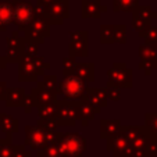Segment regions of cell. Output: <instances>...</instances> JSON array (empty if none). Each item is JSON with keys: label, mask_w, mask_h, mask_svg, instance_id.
I'll list each match as a JSON object with an SVG mask.
<instances>
[{"label": "cell", "mask_w": 157, "mask_h": 157, "mask_svg": "<svg viewBox=\"0 0 157 157\" xmlns=\"http://www.w3.org/2000/svg\"><path fill=\"white\" fill-rule=\"evenodd\" d=\"M53 98H54V92L49 90V89L46 88L42 82H39L38 86L33 88V90H32L33 104H38L39 107L43 106V104L52 103V101H53Z\"/></svg>", "instance_id": "cell-12"}, {"label": "cell", "mask_w": 157, "mask_h": 157, "mask_svg": "<svg viewBox=\"0 0 157 157\" xmlns=\"http://www.w3.org/2000/svg\"><path fill=\"white\" fill-rule=\"evenodd\" d=\"M4 92H6V85H4V82H0V98L3 96Z\"/></svg>", "instance_id": "cell-34"}, {"label": "cell", "mask_w": 157, "mask_h": 157, "mask_svg": "<svg viewBox=\"0 0 157 157\" xmlns=\"http://www.w3.org/2000/svg\"><path fill=\"white\" fill-rule=\"evenodd\" d=\"M42 83H43V85L46 86L49 90H52V92H54V93H56V88H59V86H60V83L57 82L56 77H53V75H50V77H46Z\"/></svg>", "instance_id": "cell-30"}, {"label": "cell", "mask_w": 157, "mask_h": 157, "mask_svg": "<svg viewBox=\"0 0 157 157\" xmlns=\"http://www.w3.org/2000/svg\"><path fill=\"white\" fill-rule=\"evenodd\" d=\"M59 145L61 146L63 151L67 156L81 157L82 151L85 150L86 140L81 135L72 132V133H61L59 138Z\"/></svg>", "instance_id": "cell-2"}, {"label": "cell", "mask_w": 157, "mask_h": 157, "mask_svg": "<svg viewBox=\"0 0 157 157\" xmlns=\"http://www.w3.org/2000/svg\"><path fill=\"white\" fill-rule=\"evenodd\" d=\"M82 99L98 111L101 106L106 104L107 92L106 90H101L100 88H93L90 90H85L82 95Z\"/></svg>", "instance_id": "cell-10"}, {"label": "cell", "mask_w": 157, "mask_h": 157, "mask_svg": "<svg viewBox=\"0 0 157 157\" xmlns=\"http://www.w3.org/2000/svg\"><path fill=\"white\" fill-rule=\"evenodd\" d=\"M139 67L143 70H146V74L150 72V70L157 68V59H143L140 60Z\"/></svg>", "instance_id": "cell-29"}, {"label": "cell", "mask_w": 157, "mask_h": 157, "mask_svg": "<svg viewBox=\"0 0 157 157\" xmlns=\"http://www.w3.org/2000/svg\"><path fill=\"white\" fill-rule=\"evenodd\" d=\"M61 90L65 95V98L68 99H75L79 98L85 92V83L83 81H81L79 78L74 77V75H65L64 81L61 85Z\"/></svg>", "instance_id": "cell-6"}, {"label": "cell", "mask_w": 157, "mask_h": 157, "mask_svg": "<svg viewBox=\"0 0 157 157\" xmlns=\"http://www.w3.org/2000/svg\"><path fill=\"white\" fill-rule=\"evenodd\" d=\"M118 128H120L118 120H103L100 124L101 136L107 138V136H111V135H116Z\"/></svg>", "instance_id": "cell-17"}, {"label": "cell", "mask_w": 157, "mask_h": 157, "mask_svg": "<svg viewBox=\"0 0 157 157\" xmlns=\"http://www.w3.org/2000/svg\"><path fill=\"white\" fill-rule=\"evenodd\" d=\"M44 68H49V64L44 63L42 57H28L24 56L20 63V79L21 81H32L36 79L38 75Z\"/></svg>", "instance_id": "cell-1"}, {"label": "cell", "mask_w": 157, "mask_h": 157, "mask_svg": "<svg viewBox=\"0 0 157 157\" xmlns=\"http://www.w3.org/2000/svg\"><path fill=\"white\" fill-rule=\"evenodd\" d=\"M138 0H116L114 2V9L116 10H133L136 7Z\"/></svg>", "instance_id": "cell-26"}, {"label": "cell", "mask_w": 157, "mask_h": 157, "mask_svg": "<svg viewBox=\"0 0 157 157\" xmlns=\"http://www.w3.org/2000/svg\"><path fill=\"white\" fill-rule=\"evenodd\" d=\"M49 18L46 15H36L29 24L27 31V39L31 42H38L43 40L44 36L49 35Z\"/></svg>", "instance_id": "cell-4"}, {"label": "cell", "mask_w": 157, "mask_h": 157, "mask_svg": "<svg viewBox=\"0 0 157 157\" xmlns=\"http://www.w3.org/2000/svg\"><path fill=\"white\" fill-rule=\"evenodd\" d=\"M39 156L44 157H68L63 151L61 146L59 145V140L56 143H49L48 146H44V153H39Z\"/></svg>", "instance_id": "cell-18"}, {"label": "cell", "mask_w": 157, "mask_h": 157, "mask_svg": "<svg viewBox=\"0 0 157 157\" xmlns=\"http://www.w3.org/2000/svg\"><path fill=\"white\" fill-rule=\"evenodd\" d=\"M135 14H133V17L139 18V20L145 21V22H150L151 18H156L157 17V13H154L153 10H151V7L149 6H142V7H138L136 10H135Z\"/></svg>", "instance_id": "cell-20"}, {"label": "cell", "mask_w": 157, "mask_h": 157, "mask_svg": "<svg viewBox=\"0 0 157 157\" xmlns=\"http://www.w3.org/2000/svg\"><path fill=\"white\" fill-rule=\"evenodd\" d=\"M107 96H109V98H111L113 100H117V99L120 98V92H118V89H117V88L110 89L109 93H107Z\"/></svg>", "instance_id": "cell-33"}, {"label": "cell", "mask_w": 157, "mask_h": 157, "mask_svg": "<svg viewBox=\"0 0 157 157\" xmlns=\"http://www.w3.org/2000/svg\"><path fill=\"white\" fill-rule=\"evenodd\" d=\"M27 145L33 149H40L46 146V132L40 127H27Z\"/></svg>", "instance_id": "cell-9"}, {"label": "cell", "mask_w": 157, "mask_h": 157, "mask_svg": "<svg viewBox=\"0 0 157 157\" xmlns=\"http://www.w3.org/2000/svg\"><path fill=\"white\" fill-rule=\"evenodd\" d=\"M14 147L15 146H13L10 136H7L6 139H2L0 140V157H11Z\"/></svg>", "instance_id": "cell-24"}, {"label": "cell", "mask_w": 157, "mask_h": 157, "mask_svg": "<svg viewBox=\"0 0 157 157\" xmlns=\"http://www.w3.org/2000/svg\"><path fill=\"white\" fill-rule=\"evenodd\" d=\"M49 21L61 24V21L68 15V3L65 0H53L48 7Z\"/></svg>", "instance_id": "cell-8"}, {"label": "cell", "mask_w": 157, "mask_h": 157, "mask_svg": "<svg viewBox=\"0 0 157 157\" xmlns=\"http://www.w3.org/2000/svg\"><path fill=\"white\" fill-rule=\"evenodd\" d=\"M13 21V3L7 0L0 2V29H4Z\"/></svg>", "instance_id": "cell-14"}, {"label": "cell", "mask_w": 157, "mask_h": 157, "mask_svg": "<svg viewBox=\"0 0 157 157\" xmlns=\"http://www.w3.org/2000/svg\"><path fill=\"white\" fill-rule=\"evenodd\" d=\"M95 113H98L90 104H88L85 100H82L79 104L77 106V118H79L82 121L83 125L88 124L89 120H92Z\"/></svg>", "instance_id": "cell-15"}, {"label": "cell", "mask_w": 157, "mask_h": 157, "mask_svg": "<svg viewBox=\"0 0 157 157\" xmlns=\"http://www.w3.org/2000/svg\"><path fill=\"white\" fill-rule=\"evenodd\" d=\"M114 39L116 40H125V25H116L114 27Z\"/></svg>", "instance_id": "cell-31"}, {"label": "cell", "mask_w": 157, "mask_h": 157, "mask_svg": "<svg viewBox=\"0 0 157 157\" xmlns=\"http://www.w3.org/2000/svg\"><path fill=\"white\" fill-rule=\"evenodd\" d=\"M0 127L3 128L4 132L11 133L13 131L18 129V122L15 118H11V117L6 116V114H0Z\"/></svg>", "instance_id": "cell-21"}, {"label": "cell", "mask_w": 157, "mask_h": 157, "mask_svg": "<svg viewBox=\"0 0 157 157\" xmlns=\"http://www.w3.org/2000/svg\"><path fill=\"white\" fill-rule=\"evenodd\" d=\"M146 128L157 138V113L146 114Z\"/></svg>", "instance_id": "cell-27"}, {"label": "cell", "mask_w": 157, "mask_h": 157, "mask_svg": "<svg viewBox=\"0 0 157 157\" xmlns=\"http://www.w3.org/2000/svg\"><path fill=\"white\" fill-rule=\"evenodd\" d=\"M74 72V77L79 78L81 81H93V68L92 63H81V64H75L74 68L71 70Z\"/></svg>", "instance_id": "cell-13"}, {"label": "cell", "mask_w": 157, "mask_h": 157, "mask_svg": "<svg viewBox=\"0 0 157 157\" xmlns=\"http://www.w3.org/2000/svg\"><path fill=\"white\" fill-rule=\"evenodd\" d=\"M100 39L103 42H110L114 39V27L111 25H104L100 28Z\"/></svg>", "instance_id": "cell-28"}, {"label": "cell", "mask_w": 157, "mask_h": 157, "mask_svg": "<svg viewBox=\"0 0 157 157\" xmlns=\"http://www.w3.org/2000/svg\"><path fill=\"white\" fill-rule=\"evenodd\" d=\"M77 120V104L72 101H60L57 104L56 122L61 125H74Z\"/></svg>", "instance_id": "cell-5"}, {"label": "cell", "mask_w": 157, "mask_h": 157, "mask_svg": "<svg viewBox=\"0 0 157 157\" xmlns=\"http://www.w3.org/2000/svg\"><path fill=\"white\" fill-rule=\"evenodd\" d=\"M109 77H110V85H117V86H131L132 85V72L131 70H128L125 67V64L117 63L114 64V67L109 71Z\"/></svg>", "instance_id": "cell-7"}, {"label": "cell", "mask_w": 157, "mask_h": 157, "mask_svg": "<svg viewBox=\"0 0 157 157\" xmlns=\"http://www.w3.org/2000/svg\"><path fill=\"white\" fill-rule=\"evenodd\" d=\"M89 2H93V0H89Z\"/></svg>", "instance_id": "cell-37"}, {"label": "cell", "mask_w": 157, "mask_h": 157, "mask_svg": "<svg viewBox=\"0 0 157 157\" xmlns=\"http://www.w3.org/2000/svg\"><path fill=\"white\" fill-rule=\"evenodd\" d=\"M11 157H29V153L25 150L22 146H15L14 151H13Z\"/></svg>", "instance_id": "cell-32"}, {"label": "cell", "mask_w": 157, "mask_h": 157, "mask_svg": "<svg viewBox=\"0 0 157 157\" xmlns=\"http://www.w3.org/2000/svg\"><path fill=\"white\" fill-rule=\"evenodd\" d=\"M6 103L7 106H18V104H22V100L25 98L24 89L21 88H11L6 90Z\"/></svg>", "instance_id": "cell-16"}, {"label": "cell", "mask_w": 157, "mask_h": 157, "mask_svg": "<svg viewBox=\"0 0 157 157\" xmlns=\"http://www.w3.org/2000/svg\"><path fill=\"white\" fill-rule=\"evenodd\" d=\"M99 14H100V6L96 0H93V2L85 0L83 2V17H89V15L90 17H99Z\"/></svg>", "instance_id": "cell-22"}, {"label": "cell", "mask_w": 157, "mask_h": 157, "mask_svg": "<svg viewBox=\"0 0 157 157\" xmlns=\"http://www.w3.org/2000/svg\"><path fill=\"white\" fill-rule=\"evenodd\" d=\"M86 31H77L72 33V42H71V54L72 56H86L88 53V46H86Z\"/></svg>", "instance_id": "cell-11"}, {"label": "cell", "mask_w": 157, "mask_h": 157, "mask_svg": "<svg viewBox=\"0 0 157 157\" xmlns=\"http://www.w3.org/2000/svg\"><path fill=\"white\" fill-rule=\"evenodd\" d=\"M13 20L15 24L21 27L22 29L29 27V24L33 20V9L28 2L24 0H18L13 4Z\"/></svg>", "instance_id": "cell-3"}, {"label": "cell", "mask_w": 157, "mask_h": 157, "mask_svg": "<svg viewBox=\"0 0 157 157\" xmlns=\"http://www.w3.org/2000/svg\"><path fill=\"white\" fill-rule=\"evenodd\" d=\"M53 0H40V3H43V4H46V6H49V4L52 3Z\"/></svg>", "instance_id": "cell-36"}, {"label": "cell", "mask_w": 157, "mask_h": 157, "mask_svg": "<svg viewBox=\"0 0 157 157\" xmlns=\"http://www.w3.org/2000/svg\"><path fill=\"white\" fill-rule=\"evenodd\" d=\"M140 36H143L149 44H157V27H150V25H149V27L140 33Z\"/></svg>", "instance_id": "cell-25"}, {"label": "cell", "mask_w": 157, "mask_h": 157, "mask_svg": "<svg viewBox=\"0 0 157 157\" xmlns=\"http://www.w3.org/2000/svg\"><path fill=\"white\" fill-rule=\"evenodd\" d=\"M140 59H157V44H142L139 48Z\"/></svg>", "instance_id": "cell-23"}, {"label": "cell", "mask_w": 157, "mask_h": 157, "mask_svg": "<svg viewBox=\"0 0 157 157\" xmlns=\"http://www.w3.org/2000/svg\"><path fill=\"white\" fill-rule=\"evenodd\" d=\"M0 68H6V59L0 56Z\"/></svg>", "instance_id": "cell-35"}, {"label": "cell", "mask_w": 157, "mask_h": 157, "mask_svg": "<svg viewBox=\"0 0 157 157\" xmlns=\"http://www.w3.org/2000/svg\"><path fill=\"white\" fill-rule=\"evenodd\" d=\"M57 114V104L48 103L39 107V116L42 120H56Z\"/></svg>", "instance_id": "cell-19"}]
</instances>
